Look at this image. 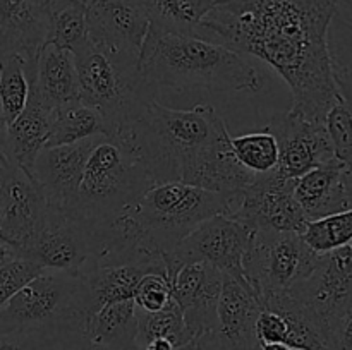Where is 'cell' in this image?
<instances>
[{"label":"cell","instance_id":"obj_1","mask_svg":"<svg viewBox=\"0 0 352 350\" xmlns=\"http://www.w3.org/2000/svg\"><path fill=\"white\" fill-rule=\"evenodd\" d=\"M339 0H217L198 36L253 55L292 93V112L315 122L336 103L329 31Z\"/></svg>","mask_w":352,"mask_h":350},{"label":"cell","instance_id":"obj_2","mask_svg":"<svg viewBox=\"0 0 352 350\" xmlns=\"http://www.w3.org/2000/svg\"><path fill=\"white\" fill-rule=\"evenodd\" d=\"M122 136L153 184L184 182L236 196L258 178L236 160L226 120L206 103L179 110L155 100Z\"/></svg>","mask_w":352,"mask_h":350},{"label":"cell","instance_id":"obj_3","mask_svg":"<svg viewBox=\"0 0 352 350\" xmlns=\"http://www.w3.org/2000/svg\"><path fill=\"white\" fill-rule=\"evenodd\" d=\"M239 196L184 182L153 184L116 220L89 264L144 263L165 273L164 257L212 216L230 215ZM167 277V275H165Z\"/></svg>","mask_w":352,"mask_h":350},{"label":"cell","instance_id":"obj_4","mask_svg":"<svg viewBox=\"0 0 352 350\" xmlns=\"http://www.w3.org/2000/svg\"><path fill=\"white\" fill-rule=\"evenodd\" d=\"M140 65L151 84L174 91L258 93L263 88V79L244 55L198 34L164 33L150 27Z\"/></svg>","mask_w":352,"mask_h":350},{"label":"cell","instance_id":"obj_5","mask_svg":"<svg viewBox=\"0 0 352 350\" xmlns=\"http://www.w3.org/2000/svg\"><path fill=\"white\" fill-rule=\"evenodd\" d=\"M150 185L153 180L129 141L102 134L86 161L78 198L67 209L89 226L100 253L116 220Z\"/></svg>","mask_w":352,"mask_h":350},{"label":"cell","instance_id":"obj_6","mask_svg":"<svg viewBox=\"0 0 352 350\" xmlns=\"http://www.w3.org/2000/svg\"><path fill=\"white\" fill-rule=\"evenodd\" d=\"M74 57L79 100L102 115L107 136L126 134L157 100L158 88L141 72L140 55L88 41Z\"/></svg>","mask_w":352,"mask_h":350},{"label":"cell","instance_id":"obj_7","mask_svg":"<svg viewBox=\"0 0 352 350\" xmlns=\"http://www.w3.org/2000/svg\"><path fill=\"white\" fill-rule=\"evenodd\" d=\"M88 312L79 275L45 270L0 307V333L40 331L86 336Z\"/></svg>","mask_w":352,"mask_h":350},{"label":"cell","instance_id":"obj_8","mask_svg":"<svg viewBox=\"0 0 352 350\" xmlns=\"http://www.w3.org/2000/svg\"><path fill=\"white\" fill-rule=\"evenodd\" d=\"M289 295L315 323L330 350L340 325L352 312V244L318 254L311 271Z\"/></svg>","mask_w":352,"mask_h":350},{"label":"cell","instance_id":"obj_9","mask_svg":"<svg viewBox=\"0 0 352 350\" xmlns=\"http://www.w3.org/2000/svg\"><path fill=\"white\" fill-rule=\"evenodd\" d=\"M318 253L302 233L253 230L244 254L243 270L248 287L263 302L268 295L284 294L311 271Z\"/></svg>","mask_w":352,"mask_h":350},{"label":"cell","instance_id":"obj_10","mask_svg":"<svg viewBox=\"0 0 352 350\" xmlns=\"http://www.w3.org/2000/svg\"><path fill=\"white\" fill-rule=\"evenodd\" d=\"M98 253V244L89 226L67 208L48 205L40 229L21 257L34 261L43 270L79 275Z\"/></svg>","mask_w":352,"mask_h":350},{"label":"cell","instance_id":"obj_11","mask_svg":"<svg viewBox=\"0 0 352 350\" xmlns=\"http://www.w3.org/2000/svg\"><path fill=\"white\" fill-rule=\"evenodd\" d=\"M251 230L230 215L212 216L196 226L170 254L164 257L165 275L181 263L203 261L222 275L246 285L243 261L250 246Z\"/></svg>","mask_w":352,"mask_h":350},{"label":"cell","instance_id":"obj_12","mask_svg":"<svg viewBox=\"0 0 352 350\" xmlns=\"http://www.w3.org/2000/svg\"><path fill=\"white\" fill-rule=\"evenodd\" d=\"M294 180L278 177L275 172L260 175L241 191L239 201L230 216L244 223L251 232L272 230L302 233L309 222L294 196Z\"/></svg>","mask_w":352,"mask_h":350},{"label":"cell","instance_id":"obj_13","mask_svg":"<svg viewBox=\"0 0 352 350\" xmlns=\"http://www.w3.org/2000/svg\"><path fill=\"white\" fill-rule=\"evenodd\" d=\"M0 242L17 256L40 229L48 202L36 180L10 160L0 161Z\"/></svg>","mask_w":352,"mask_h":350},{"label":"cell","instance_id":"obj_14","mask_svg":"<svg viewBox=\"0 0 352 350\" xmlns=\"http://www.w3.org/2000/svg\"><path fill=\"white\" fill-rule=\"evenodd\" d=\"M278 143V165L275 174L282 178H299L306 172L336 158L325 122L305 119L291 108L277 113L263 127Z\"/></svg>","mask_w":352,"mask_h":350},{"label":"cell","instance_id":"obj_15","mask_svg":"<svg viewBox=\"0 0 352 350\" xmlns=\"http://www.w3.org/2000/svg\"><path fill=\"white\" fill-rule=\"evenodd\" d=\"M261 302L250 287L223 275L217 305V325L196 342L198 350H260L256 319Z\"/></svg>","mask_w":352,"mask_h":350},{"label":"cell","instance_id":"obj_16","mask_svg":"<svg viewBox=\"0 0 352 350\" xmlns=\"http://www.w3.org/2000/svg\"><path fill=\"white\" fill-rule=\"evenodd\" d=\"M85 3L91 43L141 57L151 26L144 0H85Z\"/></svg>","mask_w":352,"mask_h":350},{"label":"cell","instance_id":"obj_17","mask_svg":"<svg viewBox=\"0 0 352 350\" xmlns=\"http://www.w3.org/2000/svg\"><path fill=\"white\" fill-rule=\"evenodd\" d=\"M172 297L181 307L188 329L195 340L217 325V305L223 275L203 261L181 263L167 273Z\"/></svg>","mask_w":352,"mask_h":350},{"label":"cell","instance_id":"obj_18","mask_svg":"<svg viewBox=\"0 0 352 350\" xmlns=\"http://www.w3.org/2000/svg\"><path fill=\"white\" fill-rule=\"evenodd\" d=\"M98 136L74 144L43 148L33 167V178L50 206L71 208L78 198L86 161Z\"/></svg>","mask_w":352,"mask_h":350},{"label":"cell","instance_id":"obj_19","mask_svg":"<svg viewBox=\"0 0 352 350\" xmlns=\"http://www.w3.org/2000/svg\"><path fill=\"white\" fill-rule=\"evenodd\" d=\"M294 196L308 222L352 208L349 167L333 158L306 172L294 180Z\"/></svg>","mask_w":352,"mask_h":350},{"label":"cell","instance_id":"obj_20","mask_svg":"<svg viewBox=\"0 0 352 350\" xmlns=\"http://www.w3.org/2000/svg\"><path fill=\"white\" fill-rule=\"evenodd\" d=\"M148 273L162 271L144 263L88 264L79 273L88 316L95 314L105 305L133 299L141 278Z\"/></svg>","mask_w":352,"mask_h":350},{"label":"cell","instance_id":"obj_21","mask_svg":"<svg viewBox=\"0 0 352 350\" xmlns=\"http://www.w3.org/2000/svg\"><path fill=\"white\" fill-rule=\"evenodd\" d=\"M47 0H0V54L36 58L47 41Z\"/></svg>","mask_w":352,"mask_h":350},{"label":"cell","instance_id":"obj_22","mask_svg":"<svg viewBox=\"0 0 352 350\" xmlns=\"http://www.w3.org/2000/svg\"><path fill=\"white\" fill-rule=\"evenodd\" d=\"M31 93L48 110L79 100V79L74 54L57 45L45 43L34 58Z\"/></svg>","mask_w":352,"mask_h":350},{"label":"cell","instance_id":"obj_23","mask_svg":"<svg viewBox=\"0 0 352 350\" xmlns=\"http://www.w3.org/2000/svg\"><path fill=\"white\" fill-rule=\"evenodd\" d=\"M50 113L52 110H48L33 93H30V100L23 112L7 126V158L31 177L38 154L47 146Z\"/></svg>","mask_w":352,"mask_h":350},{"label":"cell","instance_id":"obj_24","mask_svg":"<svg viewBox=\"0 0 352 350\" xmlns=\"http://www.w3.org/2000/svg\"><path fill=\"white\" fill-rule=\"evenodd\" d=\"M86 336L91 343L109 350H140L136 343L138 314L133 299L105 305L88 316Z\"/></svg>","mask_w":352,"mask_h":350},{"label":"cell","instance_id":"obj_25","mask_svg":"<svg viewBox=\"0 0 352 350\" xmlns=\"http://www.w3.org/2000/svg\"><path fill=\"white\" fill-rule=\"evenodd\" d=\"M47 41L78 54L89 41L85 0H47Z\"/></svg>","mask_w":352,"mask_h":350},{"label":"cell","instance_id":"obj_26","mask_svg":"<svg viewBox=\"0 0 352 350\" xmlns=\"http://www.w3.org/2000/svg\"><path fill=\"white\" fill-rule=\"evenodd\" d=\"M105 134L102 115L81 100L57 106L50 113V132L47 146L74 144Z\"/></svg>","mask_w":352,"mask_h":350},{"label":"cell","instance_id":"obj_27","mask_svg":"<svg viewBox=\"0 0 352 350\" xmlns=\"http://www.w3.org/2000/svg\"><path fill=\"white\" fill-rule=\"evenodd\" d=\"M34 74V58L0 54V115L9 126L26 106Z\"/></svg>","mask_w":352,"mask_h":350},{"label":"cell","instance_id":"obj_28","mask_svg":"<svg viewBox=\"0 0 352 350\" xmlns=\"http://www.w3.org/2000/svg\"><path fill=\"white\" fill-rule=\"evenodd\" d=\"M151 30L175 34H198L217 0H144Z\"/></svg>","mask_w":352,"mask_h":350},{"label":"cell","instance_id":"obj_29","mask_svg":"<svg viewBox=\"0 0 352 350\" xmlns=\"http://www.w3.org/2000/svg\"><path fill=\"white\" fill-rule=\"evenodd\" d=\"M333 78L339 95L327 113L325 127L336 158L346 163L352 172V81L339 71H333Z\"/></svg>","mask_w":352,"mask_h":350},{"label":"cell","instance_id":"obj_30","mask_svg":"<svg viewBox=\"0 0 352 350\" xmlns=\"http://www.w3.org/2000/svg\"><path fill=\"white\" fill-rule=\"evenodd\" d=\"M138 314V349H143L155 338H165L175 347H184L195 342V336L188 329L177 302L172 301L165 309L157 312H146L136 307Z\"/></svg>","mask_w":352,"mask_h":350},{"label":"cell","instance_id":"obj_31","mask_svg":"<svg viewBox=\"0 0 352 350\" xmlns=\"http://www.w3.org/2000/svg\"><path fill=\"white\" fill-rule=\"evenodd\" d=\"M230 148L236 160L251 174L268 175L277 170L278 143L267 129L230 136Z\"/></svg>","mask_w":352,"mask_h":350},{"label":"cell","instance_id":"obj_32","mask_svg":"<svg viewBox=\"0 0 352 350\" xmlns=\"http://www.w3.org/2000/svg\"><path fill=\"white\" fill-rule=\"evenodd\" d=\"M302 239L318 254L351 244L352 208L309 222L302 232Z\"/></svg>","mask_w":352,"mask_h":350},{"label":"cell","instance_id":"obj_33","mask_svg":"<svg viewBox=\"0 0 352 350\" xmlns=\"http://www.w3.org/2000/svg\"><path fill=\"white\" fill-rule=\"evenodd\" d=\"M81 338H65L40 331L0 333V350H67Z\"/></svg>","mask_w":352,"mask_h":350},{"label":"cell","instance_id":"obj_34","mask_svg":"<svg viewBox=\"0 0 352 350\" xmlns=\"http://www.w3.org/2000/svg\"><path fill=\"white\" fill-rule=\"evenodd\" d=\"M138 309L146 312H157L167 307L172 297L170 283L164 273H148L141 278L133 297Z\"/></svg>","mask_w":352,"mask_h":350},{"label":"cell","instance_id":"obj_35","mask_svg":"<svg viewBox=\"0 0 352 350\" xmlns=\"http://www.w3.org/2000/svg\"><path fill=\"white\" fill-rule=\"evenodd\" d=\"M141 350H177V347L165 338H155L148 342Z\"/></svg>","mask_w":352,"mask_h":350},{"label":"cell","instance_id":"obj_36","mask_svg":"<svg viewBox=\"0 0 352 350\" xmlns=\"http://www.w3.org/2000/svg\"><path fill=\"white\" fill-rule=\"evenodd\" d=\"M67 350H109V349H105V347L102 345H96V343H91L88 340V336H85V338L78 340L74 345L69 347Z\"/></svg>","mask_w":352,"mask_h":350},{"label":"cell","instance_id":"obj_37","mask_svg":"<svg viewBox=\"0 0 352 350\" xmlns=\"http://www.w3.org/2000/svg\"><path fill=\"white\" fill-rule=\"evenodd\" d=\"M6 134H7V124L3 122L2 115H0V161L9 160L7 158V144H6Z\"/></svg>","mask_w":352,"mask_h":350},{"label":"cell","instance_id":"obj_38","mask_svg":"<svg viewBox=\"0 0 352 350\" xmlns=\"http://www.w3.org/2000/svg\"><path fill=\"white\" fill-rule=\"evenodd\" d=\"M7 256H9V250H7L6 246H3V244L0 242V261H2L3 257H7Z\"/></svg>","mask_w":352,"mask_h":350},{"label":"cell","instance_id":"obj_39","mask_svg":"<svg viewBox=\"0 0 352 350\" xmlns=\"http://www.w3.org/2000/svg\"><path fill=\"white\" fill-rule=\"evenodd\" d=\"M195 347H196V342H191V343H188V345H184V347H179L177 350H195Z\"/></svg>","mask_w":352,"mask_h":350},{"label":"cell","instance_id":"obj_40","mask_svg":"<svg viewBox=\"0 0 352 350\" xmlns=\"http://www.w3.org/2000/svg\"><path fill=\"white\" fill-rule=\"evenodd\" d=\"M0 229H2V208H0Z\"/></svg>","mask_w":352,"mask_h":350},{"label":"cell","instance_id":"obj_41","mask_svg":"<svg viewBox=\"0 0 352 350\" xmlns=\"http://www.w3.org/2000/svg\"><path fill=\"white\" fill-rule=\"evenodd\" d=\"M195 350H198V349H196V347H195Z\"/></svg>","mask_w":352,"mask_h":350}]
</instances>
